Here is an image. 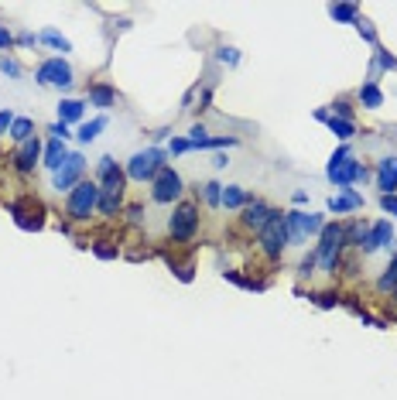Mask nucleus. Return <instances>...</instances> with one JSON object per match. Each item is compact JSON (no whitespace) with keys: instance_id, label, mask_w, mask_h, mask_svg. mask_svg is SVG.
Masks as SVG:
<instances>
[{"instance_id":"9","label":"nucleus","mask_w":397,"mask_h":400,"mask_svg":"<svg viewBox=\"0 0 397 400\" xmlns=\"http://www.w3.org/2000/svg\"><path fill=\"white\" fill-rule=\"evenodd\" d=\"M82 175H86V158H82L79 151H69V158H65V164L58 168L52 175V188L55 192H72V188L82 182Z\"/></svg>"},{"instance_id":"31","label":"nucleus","mask_w":397,"mask_h":400,"mask_svg":"<svg viewBox=\"0 0 397 400\" xmlns=\"http://www.w3.org/2000/svg\"><path fill=\"white\" fill-rule=\"evenodd\" d=\"M0 72H4L7 79H21V76H25V69H21V62H18L14 55H0Z\"/></svg>"},{"instance_id":"25","label":"nucleus","mask_w":397,"mask_h":400,"mask_svg":"<svg viewBox=\"0 0 397 400\" xmlns=\"http://www.w3.org/2000/svg\"><path fill=\"white\" fill-rule=\"evenodd\" d=\"M329 18H332V21H343V25H356L360 7H356V4H332V7H329Z\"/></svg>"},{"instance_id":"11","label":"nucleus","mask_w":397,"mask_h":400,"mask_svg":"<svg viewBox=\"0 0 397 400\" xmlns=\"http://www.w3.org/2000/svg\"><path fill=\"white\" fill-rule=\"evenodd\" d=\"M41 151H45L41 137H31V140H25V144H21V147L11 154L14 171H18V175H31V171L38 168V161H41Z\"/></svg>"},{"instance_id":"4","label":"nucleus","mask_w":397,"mask_h":400,"mask_svg":"<svg viewBox=\"0 0 397 400\" xmlns=\"http://www.w3.org/2000/svg\"><path fill=\"white\" fill-rule=\"evenodd\" d=\"M164 168V151L161 147H144L127 161V182H155L158 171Z\"/></svg>"},{"instance_id":"21","label":"nucleus","mask_w":397,"mask_h":400,"mask_svg":"<svg viewBox=\"0 0 397 400\" xmlns=\"http://www.w3.org/2000/svg\"><path fill=\"white\" fill-rule=\"evenodd\" d=\"M356 96H360V103H363L367 109H380V107H384V93H380V86L370 82V79L360 86V93H356Z\"/></svg>"},{"instance_id":"34","label":"nucleus","mask_w":397,"mask_h":400,"mask_svg":"<svg viewBox=\"0 0 397 400\" xmlns=\"http://www.w3.org/2000/svg\"><path fill=\"white\" fill-rule=\"evenodd\" d=\"M318 274V260H315V250H308L305 257H301V264H298V277H312Z\"/></svg>"},{"instance_id":"1","label":"nucleus","mask_w":397,"mask_h":400,"mask_svg":"<svg viewBox=\"0 0 397 400\" xmlns=\"http://www.w3.org/2000/svg\"><path fill=\"white\" fill-rule=\"evenodd\" d=\"M325 178L336 188H349V185H356V182H367L370 178V168L363 161L353 158V147L349 144H343V147H336V154L325 164Z\"/></svg>"},{"instance_id":"37","label":"nucleus","mask_w":397,"mask_h":400,"mask_svg":"<svg viewBox=\"0 0 397 400\" xmlns=\"http://www.w3.org/2000/svg\"><path fill=\"white\" fill-rule=\"evenodd\" d=\"M356 31L363 34V41H370V45H377V31H373V25L367 21V18H356Z\"/></svg>"},{"instance_id":"45","label":"nucleus","mask_w":397,"mask_h":400,"mask_svg":"<svg viewBox=\"0 0 397 400\" xmlns=\"http://www.w3.org/2000/svg\"><path fill=\"white\" fill-rule=\"evenodd\" d=\"M127 219H131V222H141V219H144V206H127Z\"/></svg>"},{"instance_id":"7","label":"nucleus","mask_w":397,"mask_h":400,"mask_svg":"<svg viewBox=\"0 0 397 400\" xmlns=\"http://www.w3.org/2000/svg\"><path fill=\"white\" fill-rule=\"evenodd\" d=\"M257 246H261V253H264L267 260H281V253H285V246H288V229H285V213H278L271 222H267L264 229L257 233Z\"/></svg>"},{"instance_id":"28","label":"nucleus","mask_w":397,"mask_h":400,"mask_svg":"<svg viewBox=\"0 0 397 400\" xmlns=\"http://www.w3.org/2000/svg\"><path fill=\"white\" fill-rule=\"evenodd\" d=\"M367 222L363 219H356V222H349V226H343V236H346V246H356L360 250V243H363V236H367Z\"/></svg>"},{"instance_id":"35","label":"nucleus","mask_w":397,"mask_h":400,"mask_svg":"<svg viewBox=\"0 0 397 400\" xmlns=\"http://www.w3.org/2000/svg\"><path fill=\"white\" fill-rule=\"evenodd\" d=\"M202 199H206L209 206H219V199H223V185H219V182H206V185H202Z\"/></svg>"},{"instance_id":"22","label":"nucleus","mask_w":397,"mask_h":400,"mask_svg":"<svg viewBox=\"0 0 397 400\" xmlns=\"http://www.w3.org/2000/svg\"><path fill=\"white\" fill-rule=\"evenodd\" d=\"M325 229V215L322 213H301V236L308 243V236H322Z\"/></svg>"},{"instance_id":"38","label":"nucleus","mask_w":397,"mask_h":400,"mask_svg":"<svg viewBox=\"0 0 397 400\" xmlns=\"http://www.w3.org/2000/svg\"><path fill=\"white\" fill-rule=\"evenodd\" d=\"M14 45H21V48H34V45H38V34H31V31H18V34H14Z\"/></svg>"},{"instance_id":"41","label":"nucleus","mask_w":397,"mask_h":400,"mask_svg":"<svg viewBox=\"0 0 397 400\" xmlns=\"http://www.w3.org/2000/svg\"><path fill=\"white\" fill-rule=\"evenodd\" d=\"M192 151V140L188 137H171V154H186Z\"/></svg>"},{"instance_id":"19","label":"nucleus","mask_w":397,"mask_h":400,"mask_svg":"<svg viewBox=\"0 0 397 400\" xmlns=\"http://www.w3.org/2000/svg\"><path fill=\"white\" fill-rule=\"evenodd\" d=\"M96 213L100 215H120L124 213V192H103L100 188V206H96Z\"/></svg>"},{"instance_id":"3","label":"nucleus","mask_w":397,"mask_h":400,"mask_svg":"<svg viewBox=\"0 0 397 400\" xmlns=\"http://www.w3.org/2000/svg\"><path fill=\"white\" fill-rule=\"evenodd\" d=\"M96 206H100V185L82 178L79 185L69 192V199H65V215L72 222H89V215L96 213Z\"/></svg>"},{"instance_id":"23","label":"nucleus","mask_w":397,"mask_h":400,"mask_svg":"<svg viewBox=\"0 0 397 400\" xmlns=\"http://www.w3.org/2000/svg\"><path fill=\"white\" fill-rule=\"evenodd\" d=\"M285 229H288V243H292V246H301V243H305V236H301V209L285 213Z\"/></svg>"},{"instance_id":"29","label":"nucleus","mask_w":397,"mask_h":400,"mask_svg":"<svg viewBox=\"0 0 397 400\" xmlns=\"http://www.w3.org/2000/svg\"><path fill=\"white\" fill-rule=\"evenodd\" d=\"M325 127H329V133H336V140H343V144L356 133V124H349V120H336V116H329Z\"/></svg>"},{"instance_id":"15","label":"nucleus","mask_w":397,"mask_h":400,"mask_svg":"<svg viewBox=\"0 0 397 400\" xmlns=\"http://www.w3.org/2000/svg\"><path fill=\"white\" fill-rule=\"evenodd\" d=\"M377 188L384 195H394L397 192V158H384L377 164Z\"/></svg>"},{"instance_id":"32","label":"nucleus","mask_w":397,"mask_h":400,"mask_svg":"<svg viewBox=\"0 0 397 400\" xmlns=\"http://www.w3.org/2000/svg\"><path fill=\"white\" fill-rule=\"evenodd\" d=\"M93 253H96L100 260H117V257H120V246L113 240H96L93 243Z\"/></svg>"},{"instance_id":"47","label":"nucleus","mask_w":397,"mask_h":400,"mask_svg":"<svg viewBox=\"0 0 397 400\" xmlns=\"http://www.w3.org/2000/svg\"><path fill=\"white\" fill-rule=\"evenodd\" d=\"M394 301H397V288H394Z\"/></svg>"},{"instance_id":"2","label":"nucleus","mask_w":397,"mask_h":400,"mask_svg":"<svg viewBox=\"0 0 397 400\" xmlns=\"http://www.w3.org/2000/svg\"><path fill=\"white\" fill-rule=\"evenodd\" d=\"M343 250H346V236L339 222H325L322 236L315 243V260H318V274H336L343 267Z\"/></svg>"},{"instance_id":"33","label":"nucleus","mask_w":397,"mask_h":400,"mask_svg":"<svg viewBox=\"0 0 397 400\" xmlns=\"http://www.w3.org/2000/svg\"><path fill=\"white\" fill-rule=\"evenodd\" d=\"M308 298L315 301L318 308H325V312H329V308H336V305L343 301V298H339V291H318V294H308Z\"/></svg>"},{"instance_id":"6","label":"nucleus","mask_w":397,"mask_h":400,"mask_svg":"<svg viewBox=\"0 0 397 400\" xmlns=\"http://www.w3.org/2000/svg\"><path fill=\"white\" fill-rule=\"evenodd\" d=\"M182 195H186V182H182V175L175 171V168H161L158 178L151 182V199L158 202V206H171V202H182Z\"/></svg>"},{"instance_id":"14","label":"nucleus","mask_w":397,"mask_h":400,"mask_svg":"<svg viewBox=\"0 0 397 400\" xmlns=\"http://www.w3.org/2000/svg\"><path fill=\"white\" fill-rule=\"evenodd\" d=\"M325 209L332 215H346V213H356V209H363V195L356 192V188H339V195H332L329 202H325Z\"/></svg>"},{"instance_id":"17","label":"nucleus","mask_w":397,"mask_h":400,"mask_svg":"<svg viewBox=\"0 0 397 400\" xmlns=\"http://www.w3.org/2000/svg\"><path fill=\"white\" fill-rule=\"evenodd\" d=\"M250 199H254V195H247V188L223 185V199H219V206H223V209H230V213H243V206H247Z\"/></svg>"},{"instance_id":"27","label":"nucleus","mask_w":397,"mask_h":400,"mask_svg":"<svg viewBox=\"0 0 397 400\" xmlns=\"http://www.w3.org/2000/svg\"><path fill=\"white\" fill-rule=\"evenodd\" d=\"M38 41H45V45H52L55 52H72V41H69V38H62V34H58V31H55V27H45V31H41V34H38Z\"/></svg>"},{"instance_id":"16","label":"nucleus","mask_w":397,"mask_h":400,"mask_svg":"<svg viewBox=\"0 0 397 400\" xmlns=\"http://www.w3.org/2000/svg\"><path fill=\"white\" fill-rule=\"evenodd\" d=\"M65 158H69V147H65V140H48V144H45V151H41V164H45V168H48V171H58V168H62V164H65Z\"/></svg>"},{"instance_id":"26","label":"nucleus","mask_w":397,"mask_h":400,"mask_svg":"<svg viewBox=\"0 0 397 400\" xmlns=\"http://www.w3.org/2000/svg\"><path fill=\"white\" fill-rule=\"evenodd\" d=\"M7 137H11V140H18V147H21L25 140H31V137H34V120H27V116H18Z\"/></svg>"},{"instance_id":"5","label":"nucleus","mask_w":397,"mask_h":400,"mask_svg":"<svg viewBox=\"0 0 397 400\" xmlns=\"http://www.w3.org/2000/svg\"><path fill=\"white\" fill-rule=\"evenodd\" d=\"M195 233H199V206L195 202H178L171 219H168V236L175 243H188L195 240Z\"/></svg>"},{"instance_id":"30","label":"nucleus","mask_w":397,"mask_h":400,"mask_svg":"<svg viewBox=\"0 0 397 400\" xmlns=\"http://www.w3.org/2000/svg\"><path fill=\"white\" fill-rule=\"evenodd\" d=\"M394 288H397V257L387 264V270H384V274H380V281H377V291H380V294H391Z\"/></svg>"},{"instance_id":"46","label":"nucleus","mask_w":397,"mask_h":400,"mask_svg":"<svg viewBox=\"0 0 397 400\" xmlns=\"http://www.w3.org/2000/svg\"><path fill=\"white\" fill-rule=\"evenodd\" d=\"M292 202H294V206H305V202H308V192H294Z\"/></svg>"},{"instance_id":"13","label":"nucleus","mask_w":397,"mask_h":400,"mask_svg":"<svg viewBox=\"0 0 397 400\" xmlns=\"http://www.w3.org/2000/svg\"><path fill=\"white\" fill-rule=\"evenodd\" d=\"M391 243H394V226L387 219H380V222H373L367 229V236L360 243V253H377L380 246H391Z\"/></svg>"},{"instance_id":"43","label":"nucleus","mask_w":397,"mask_h":400,"mask_svg":"<svg viewBox=\"0 0 397 400\" xmlns=\"http://www.w3.org/2000/svg\"><path fill=\"white\" fill-rule=\"evenodd\" d=\"M48 133H52L55 140H69V127H65L62 120H55L52 127H48Z\"/></svg>"},{"instance_id":"24","label":"nucleus","mask_w":397,"mask_h":400,"mask_svg":"<svg viewBox=\"0 0 397 400\" xmlns=\"http://www.w3.org/2000/svg\"><path fill=\"white\" fill-rule=\"evenodd\" d=\"M100 131H106V116H96V120H86V124H79V144H93L96 137H100Z\"/></svg>"},{"instance_id":"20","label":"nucleus","mask_w":397,"mask_h":400,"mask_svg":"<svg viewBox=\"0 0 397 400\" xmlns=\"http://www.w3.org/2000/svg\"><path fill=\"white\" fill-rule=\"evenodd\" d=\"M82 113H86V103L82 100H62L58 103V120L69 127V124H82Z\"/></svg>"},{"instance_id":"36","label":"nucleus","mask_w":397,"mask_h":400,"mask_svg":"<svg viewBox=\"0 0 397 400\" xmlns=\"http://www.w3.org/2000/svg\"><path fill=\"white\" fill-rule=\"evenodd\" d=\"M175 277H178L182 284H192V281H195V264H192V260H186V264H175Z\"/></svg>"},{"instance_id":"40","label":"nucleus","mask_w":397,"mask_h":400,"mask_svg":"<svg viewBox=\"0 0 397 400\" xmlns=\"http://www.w3.org/2000/svg\"><path fill=\"white\" fill-rule=\"evenodd\" d=\"M216 58H219L223 65H237V62H240V52H237V48H219V52H216Z\"/></svg>"},{"instance_id":"44","label":"nucleus","mask_w":397,"mask_h":400,"mask_svg":"<svg viewBox=\"0 0 397 400\" xmlns=\"http://www.w3.org/2000/svg\"><path fill=\"white\" fill-rule=\"evenodd\" d=\"M11 45H14V34L7 31V25H0V52H7Z\"/></svg>"},{"instance_id":"39","label":"nucleus","mask_w":397,"mask_h":400,"mask_svg":"<svg viewBox=\"0 0 397 400\" xmlns=\"http://www.w3.org/2000/svg\"><path fill=\"white\" fill-rule=\"evenodd\" d=\"M14 120H18V116H14L11 109H0V137H7V133H11Z\"/></svg>"},{"instance_id":"8","label":"nucleus","mask_w":397,"mask_h":400,"mask_svg":"<svg viewBox=\"0 0 397 400\" xmlns=\"http://www.w3.org/2000/svg\"><path fill=\"white\" fill-rule=\"evenodd\" d=\"M34 82L38 86H52V89H69L72 86V65L62 58V55H55V58H45L41 65H38V72H34Z\"/></svg>"},{"instance_id":"10","label":"nucleus","mask_w":397,"mask_h":400,"mask_svg":"<svg viewBox=\"0 0 397 400\" xmlns=\"http://www.w3.org/2000/svg\"><path fill=\"white\" fill-rule=\"evenodd\" d=\"M27 206H31V199H14V202H7V213L14 215V226L25 229V233L45 229V209H41V206L27 209Z\"/></svg>"},{"instance_id":"12","label":"nucleus","mask_w":397,"mask_h":400,"mask_svg":"<svg viewBox=\"0 0 397 400\" xmlns=\"http://www.w3.org/2000/svg\"><path fill=\"white\" fill-rule=\"evenodd\" d=\"M274 215H278V209H271V206L261 202V199H250V202L243 206V226H247V229H254V233H261Z\"/></svg>"},{"instance_id":"18","label":"nucleus","mask_w":397,"mask_h":400,"mask_svg":"<svg viewBox=\"0 0 397 400\" xmlns=\"http://www.w3.org/2000/svg\"><path fill=\"white\" fill-rule=\"evenodd\" d=\"M86 96H89L93 107H100V109H110L113 103H117V89H113L110 82H96V86H89Z\"/></svg>"},{"instance_id":"42","label":"nucleus","mask_w":397,"mask_h":400,"mask_svg":"<svg viewBox=\"0 0 397 400\" xmlns=\"http://www.w3.org/2000/svg\"><path fill=\"white\" fill-rule=\"evenodd\" d=\"M380 209L387 215H397V195H380Z\"/></svg>"}]
</instances>
